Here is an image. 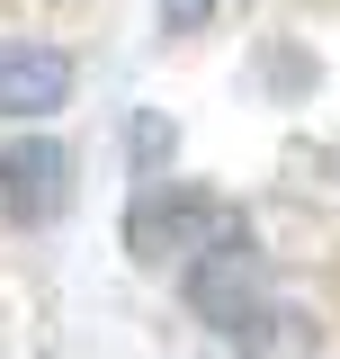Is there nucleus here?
Segmentation results:
<instances>
[{"instance_id": "obj_1", "label": "nucleus", "mask_w": 340, "mask_h": 359, "mask_svg": "<svg viewBox=\"0 0 340 359\" xmlns=\"http://www.w3.org/2000/svg\"><path fill=\"white\" fill-rule=\"evenodd\" d=\"M188 306H197V323H215V332H224L233 351H251V359L313 351V323H304V314L287 306V297H278L269 261H260L242 233L188 261Z\"/></svg>"}, {"instance_id": "obj_2", "label": "nucleus", "mask_w": 340, "mask_h": 359, "mask_svg": "<svg viewBox=\"0 0 340 359\" xmlns=\"http://www.w3.org/2000/svg\"><path fill=\"white\" fill-rule=\"evenodd\" d=\"M233 233H242V216H233L215 189H197V180H162V189H143L126 207V252L143 269L153 261H197V252L233 243Z\"/></svg>"}, {"instance_id": "obj_3", "label": "nucleus", "mask_w": 340, "mask_h": 359, "mask_svg": "<svg viewBox=\"0 0 340 359\" xmlns=\"http://www.w3.org/2000/svg\"><path fill=\"white\" fill-rule=\"evenodd\" d=\"M72 207V153L54 135H18L0 153V216L9 224H54Z\"/></svg>"}, {"instance_id": "obj_4", "label": "nucleus", "mask_w": 340, "mask_h": 359, "mask_svg": "<svg viewBox=\"0 0 340 359\" xmlns=\"http://www.w3.org/2000/svg\"><path fill=\"white\" fill-rule=\"evenodd\" d=\"M72 99V54L45 36H0V117L9 126H36Z\"/></svg>"}, {"instance_id": "obj_5", "label": "nucleus", "mask_w": 340, "mask_h": 359, "mask_svg": "<svg viewBox=\"0 0 340 359\" xmlns=\"http://www.w3.org/2000/svg\"><path fill=\"white\" fill-rule=\"evenodd\" d=\"M215 9H224V0H162V27H170V36H197Z\"/></svg>"}]
</instances>
